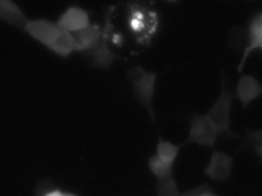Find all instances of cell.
<instances>
[{
	"label": "cell",
	"mask_w": 262,
	"mask_h": 196,
	"mask_svg": "<svg viewBox=\"0 0 262 196\" xmlns=\"http://www.w3.org/2000/svg\"><path fill=\"white\" fill-rule=\"evenodd\" d=\"M235 94L228 86L225 74L222 73L221 92L205 114L211 119L219 132V136L234 139L238 135L231 128V113Z\"/></svg>",
	"instance_id": "cell-3"
},
{
	"label": "cell",
	"mask_w": 262,
	"mask_h": 196,
	"mask_svg": "<svg viewBox=\"0 0 262 196\" xmlns=\"http://www.w3.org/2000/svg\"><path fill=\"white\" fill-rule=\"evenodd\" d=\"M24 31L61 58H67L74 52H81L74 35L62 29L56 21L48 18L30 19Z\"/></svg>",
	"instance_id": "cell-1"
},
{
	"label": "cell",
	"mask_w": 262,
	"mask_h": 196,
	"mask_svg": "<svg viewBox=\"0 0 262 196\" xmlns=\"http://www.w3.org/2000/svg\"><path fill=\"white\" fill-rule=\"evenodd\" d=\"M148 167L150 172L158 179L173 174L172 165L162 160L156 154L152 155L148 159Z\"/></svg>",
	"instance_id": "cell-16"
},
{
	"label": "cell",
	"mask_w": 262,
	"mask_h": 196,
	"mask_svg": "<svg viewBox=\"0 0 262 196\" xmlns=\"http://www.w3.org/2000/svg\"><path fill=\"white\" fill-rule=\"evenodd\" d=\"M158 196H180L179 186L174 174L157 179L156 185Z\"/></svg>",
	"instance_id": "cell-15"
},
{
	"label": "cell",
	"mask_w": 262,
	"mask_h": 196,
	"mask_svg": "<svg viewBox=\"0 0 262 196\" xmlns=\"http://www.w3.org/2000/svg\"><path fill=\"white\" fill-rule=\"evenodd\" d=\"M242 148H250L254 150L257 156L260 158L262 162V139L257 140L245 141Z\"/></svg>",
	"instance_id": "cell-19"
},
{
	"label": "cell",
	"mask_w": 262,
	"mask_h": 196,
	"mask_svg": "<svg viewBox=\"0 0 262 196\" xmlns=\"http://www.w3.org/2000/svg\"><path fill=\"white\" fill-rule=\"evenodd\" d=\"M46 196H63V192L59 191L57 188V189L54 190V191L49 193V194H47Z\"/></svg>",
	"instance_id": "cell-20"
},
{
	"label": "cell",
	"mask_w": 262,
	"mask_h": 196,
	"mask_svg": "<svg viewBox=\"0 0 262 196\" xmlns=\"http://www.w3.org/2000/svg\"><path fill=\"white\" fill-rule=\"evenodd\" d=\"M180 196H219L211 191V186L208 184L205 183L199 185L192 189L188 190L182 193Z\"/></svg>",
	"instance_id": "cell-18"
},
{
	"label": "cell",
	"mask_w": 262,
	"mask_h": 196,
	"mask_svg": "<svg viewBox=\"0 0 262 196\" xmlns=\"http://www.w3.org/2000/svg\"><path fill=\"white\" fill-rule=\"evenodd\" d=\"M227 44L231 50L243 54L248 45V34L246 26L236 24L231 27L228 32Z\"/></svg>",
	"instance_id": "cell-13"
},
{
	"label": "cell",
	"mask_w": 262,
	"mask_h": 196,
	"mask_svg": "<svg viewBox=\"0 0 262 196\" xmlns=\"http://www.w3.org/2000/svg\"><path fill=\"white\" fill-rule=\"evenodd\" d=\"M235 97L242 104V109L262 96V84L251 75H242L237 81L234 91Z\"/></svg>",
	"instance_id": "cell-9"
},
{
	"label": "cell",
	"mask_w": 262,
	"mask_h": 196,
	"mask_svg": "<svg viewBox=\"0 0 262 196\" xmlns=\"http://www.w3.org/2000/svg\"><path fill=\"white\" fill-rule=\"evenodd\" d=\"M127 24L136 41L141 44H149L159 29V13L155 9L137 3L127 6Z\"/></svg>",
	"instance_id": "cell-2"
},
{
	"label": "cell",
	"mask_w": 262,
	"mask_h": 196,
	"mask_svg": "<svg viewBox=\"0 0 262 196\" xmlns=\"http://www.w3.org/2000/svg\"><path fill=\"white\" fill-rule=\"evenodd\" d=\"M130 81L133 84V91L136 100L143 106L155 121L153 100L157 84L158 74L150 71L142 66H133L128 71Z\"/></svg>",
	"instance_id": "cell-4"
},
{
	"label": "cell",
	"mask_w": 262,
	"mask_h": 196,
	"mask_svg": "<svg viewBox=\"0 0 262 196\" xmlns=\"http://www.w3.org/2000/svg\"><path fill=\"white\" fill-rule=\"evenodd\" d=\"M56 189H57V187L54 181L50 178H45L39 181L36 185L34 196H46Z\"/></svg>",
	"instance_id": "cell-17"
},
{
	"label": "cell",
	"mask_w": 262,
	"mask_h": 196,
	"mask_svg": "<svg viewBox=\"0 0 262 196\" xmlns=\"http://www.w3.org/2000/svg\"><path fill=\"white\" fill-rule=\"evenodd\" d=\"M188 139L185 144L194 143L213 147L219 136L217 128L206 114H192L189 117Z\"/></svg>",
	"instance_id": "cell-5"
},
{
	"label": "cell",
	"mask_w": 262,
	"mask_h": 196,
	"mask_svg": "<svg viewBox=\"0 0 262 196\" xmlns=\"http://www.w3.org/2000/svg\"><path fill=\"white\" fill-rule=\"evenodd\" d=\"M184 145L185 143L180 144V145L173 143L171 141L165 140L163 138L159 136L157 145H156V154L162 160L173 166L179 156V152Z\"/></svg>",
	"instance_id": "cell-14"
},
{
	"label": "cell",
	"mask_w": 262,
	"mask_h": 196,
	"mask_svg": "<svg viewBox=\"0 0 262 196\" xmlns=\"http://www.w3.org/2000/svg\"><path fill=\"white\" fill-rule=\"evenodd\" d=\"M73 35L80 47L81 53L84 54L93 50L101 42L103 38V29L97 23H92Z\"/></svg>",
	"instance_id": "cell-12"
},
{
	"label": "cell",
	"mask_w": 262,
	"mask_h": 196,
	"mask_svg": "<svg viewBox=\"0 0 262 196\" xmlns=\"http://www.w3.org/2000/svg\"><path fill=\"white\" fill-rule=\"evenodd\" d=\"M84 55L90 58V63L93 67L102 70L110 68L118 58L116 54L110 49L106 41L103 38L95 48L85 52Z\"/></svg>",
	"instance_id": "cell-11"
},
{
	"label": "cell",
	"mask_w": 262,
	"mask_h": 196,
	"mask_svg": "<svg viewBox=\"0 0 262 196\" xmlns=\"http://www.w3.org/2000/svg\"><path fill=\"white\" fill-rule=\"evenodd\" d=\"M0 18L7 24L23 30L30 21L22 8L11 0H0Z\"/></svg>",
	"instance_id": "cell-10"
},
{
	"label": "cell",
	"mask_w": 262,
	"mask_h": 196,
	"mask_svg": "<svg viewBox=\"0 0 262 196\" xmlns=\"http://www.w3.org/2000/svg\"><path fill=\"white\" fill-rule=\"evenodd\" d=\"M56 21L62 29L73 35L93 23L90 13L83 8L77 6L67 8Z\"/></svg>",
	"instance_id": "cell-8"
},
{
	"label": "cell",
	"mask_w": 262,
	"mask_h": 196,
	"mask_svg": "<svg viewBox=\"0 0 262 196\" xmlns=\"http://www.w3.org/2000/svg\"><path fill=\"white\" fill-rule=\"evenodd\" d=\"M248 34V45L245 52L242 54L240 62L237 65V71L243 70L247 60L254 52L262 53V9L257 11L250 18L246 24Z\"/></svg>",
	"instance_id": "cell-7"
},
{
	"label": "cell",
	"mask_w": 262,
	"mask_h": 196,
	"mask_svg": "<svg viewBox=\"0 0 262 196\" xmlns=\"http://www.w3.org/2000/svg\"><path fill=\"white\" fill-rule=\"evenodd\" d=\"M233 163L234 159L228 153L214 150L204 173L211 180L225 182L231 178Z\"/></svg>",
	"instance_id": "cell-6"
},
{
	"label": "cell",
	"mask_w": 262,
	"mask_h": 196,
	"mask_svg": "<svg viewBox=\"0 0 262 196\" xmlns=\"http://www.w3.org/2000/svg\"><path fill=\"white\" fill-rule=\"evenodd\" d=\"M63 196H77L76 194L70 192H63Z\"/></svg>",
	"instance_id": "cell-21"
}]
</instances>
